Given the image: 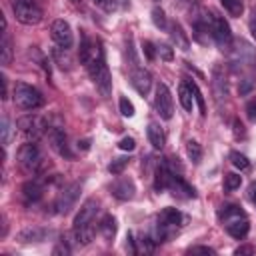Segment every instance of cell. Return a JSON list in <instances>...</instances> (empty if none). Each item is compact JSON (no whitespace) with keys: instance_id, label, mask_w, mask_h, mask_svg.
<instances>
[{"instance_id":"4fadbf2b","label":"cell","mask_w":256,"mask_h":256,"mask_svg":"<svg viewBox=\"0 0 256 256\" xmlns=\"http://www.w3.org/2000/svg\"><path fill=\"white\" fill-rule=\"evenodd\" d=\"M96 214H98V202L94 200V198H88L82 206H80V210H78V214L74 216V228H86V226H92L94 224V220H96Z\"/></svg>"},{"instance_id":"ffe728a7","label":"cell","mask_w":256,"mask_h":256,"mask_svg":"<svg viewBox=\"0 0 256 256\" xmlns=\"http://www.w3.org/2000/svg\"><path fill=\"white\" fill-rule=\"evenodd\" d=\"M42 192H44V188H42V184H40L38 180H28V182L22 186V196H24V200H26L28 204L38 202V200L42 198Z\"/></svg>"},{"instance_id":"7c38bea8","label":"cell","mask_w":256,"mask_h":256,"mask_svg":"<svg viewBox=\"0 0 256 256\" xmlns=\"http://www.w3.org/2000/svg\"><path fill=\"white\" fill-rule=\"evenodd\" d=\"M48 140H50V146H52V150H54L56 154H60V156H64V158H68V160L74 158V154H72V150H70V146H68L66 132H64L62 128H58V126L48 128Z\"/></svg>"},{"instance_id":"836d02e7","label":"cell","mask_w":256,"mask_h":256,"mask_svg":"<svg viewBox=\"0 0 256 256\" xmlns=\"http://www.w3.org/2000/svg\"><path fill=\"white\" fill-rule=\"evenodd\" d=\"M142 52H144V56H146V60H154L156 58V52H158V48L150 42V40H144L142 42Z\"/></svg>"},{"instance_id":"4316f807","label":"cell","mask_w":256,"mask_h":256,"mask_svg":"<svg viewBox=\"0 0 256 256\" xmlns=\"http://www.w3.org/2000/svg\"><path fill=\"white\" fill-rule=\"evenodd\" d=\"M128 162H130V158H126V156L112 158V162L108 164V172H110V174H122L124 168L128 166Z\"/></svg>"},{"instance_id":"7a4b0ae2","label":"cell","mask_w":256,"mask_h":256,"mask_svg":"<svg viewBox=\"0 0 256 256\" xmlns=\"http://www.w3.org/2000/svg\"><path fill=\"white\" fill-rule=\"evenodd\" d=\"M218 218L222 222V226L226 228V232L236 238V240H242L248 230H250V222H248V216L244 214V210L236 204H226L222 206V210L218 212Z\"/></svg>"},{"instance_id":"8fae6325","label":"cell","mask_w":256,"mask_h":256,"mask_svg":"<svg viewBox=\"0 0 256 256\" xmlns=\"http://www.w3.org/2000/svg\"><path fill=\"white\" fill-rule=\"evenodd\" d=\"M16 126H18V130H20L26 138H32V140H36V138L46 130L44 120L38 118V116H32V114H26V116L18 118Z\"/></svg>"},{"instance_id":"5b68a950","label":"cell","mask_w":256,"mask_h":256,"mask_svg":"<svg viewBox=\"0 0 256 256\" xmlns=\"http://www.w3.org/2000/svg\"><path fill=\"white\" fill-rule=\"evenodd\" d=\"M12 10H14V16L20 24H26V26H32V24H38L42 20V10L32 2V0H18V2H12Z\"/></svg>"},{"instance_id":"ab89813d","label":"cell","mask_w":256,"mask_h":256,"mask_svg":"<svg viewBox=\"0 0 256 256\" xmlns=\"http://www.w3.org/2000/svg\"><path fill=\"white\" fill-rule=\"evenodd\" d=\"M188 254H216L214 248H208V246H192L188 250Z\"/></svg>"},{"instance_id":"d6986e66","label":"cell","mask_w":256,"mask_h":256,"mask_svg":"<svg viewBox=\"0 0 256 256\" xmlns=\"http://www.w3.org/2000/svg\"><path fill=\"white\" fill-rule=\"evenodd\" d=\"M146 134H148V140H150V144H152L154 150H162V148H164V144H166V134H164V130H162L156 122H150V124H148Z\"/></svg>"},{"instance_id":"d590c367","label":"cell","mask_w":256,"mask_h":256,"mask_svg":"<svg viewBox=\"0 0 256 256\" xmlns=\"http://www.w3.org/2000/svg\"><path fill=\"white\" fill-rule=\"evenodd\" d=\"M0 130H2V144L6 146L10 142V122L6 116H2V128Z\"/></svg>"},{"instance_id":"7bdbcfd3","label":"cell","mask_w":256,"mask_h":256,"mask_svg":"<svg viewBox=\"0 0 256 256\" xmlns=\"http://www.w3.org/2000/svg\"><path fill=\"white\" fill-rule=\"evenodd\" d=\"M0 80H2V98H8V78L2 74Z\"/></svg>"},{"instance_id":"277c9868","label":"cell","mask_w":256,"mask_h":256,"mask_svg":"<svg viewBox=\"0 0 256 256\" xmlns=\"http://www.w3.org/2000/svg\"><path fill=\"white\" fill-rule=\"evenodd\" d=\"M12 100L22 110H36V108H40L44 104V98H42L40 90L30 86V84H26V82H16L14 84Z\"/></svg>"},{"instance_id":"8992f818","label":"cell","mask_w":256,"mask_h":256,"mask_svg":"<svg viewBox=\"0 0 256 256\" xmlns=\"http://www.w3.org/2000/svg\"><path fill=\"white\" fill-rule=\"evenodd\" d=\"M154 108H156V112L160 114V118H164V120H170L172 114H174V100H172L170 88H168L164 82H160V84L156 86Z\"/></svg>"},{"instance_id":"d6a6232c","label":"cell","mask_w":256,"mask_h":256,"mask_svg":"<svg viewBox=\"0 0 256 256\" xmlns=\"http://www.w3.org/2000/svg\"><path fill=\"white\" fill-rule=\"evenodd\" d=\"M254 86H256V80H254L252 76H248V78L240 80V84H238V94H240V96H244V94L252 92V88H254Z\"/></svg>"},{"instance_id":"ee69618b","label":"cell","mask_w":256,"mask_h":256,"mask_svg":"<svg viewBox=\"0 0 256 256\" xmlns=\"http://www.w3.org/2000/svg\"><path fill=\"white\" fill-rule=\"evenodd\" d=\"M252 252H254L252 246H240V248L234 250V254H252Z\"/></svg>"},{"instance_id":"d4e9b609","label":"cell","mask_w":256,"mask_h":256,"mask_svg":"<svg viewBox=\"0 0 256 256\" xmlns=\"http://www.w3.org/2000/svg\"><path fill=\"white\" fill-rule=\"evenodd\" d=\"M220 2H222L224 10H226L230 16H242V12H244L242 0H220Z\"/></svg>"},{"instance_id":"f546056e","label":"cell","mask_w":256,"mask_h":256,"mask_svg":"<svg viewBox=\"0 0 256 256\" xmlns=\"http://www.w3.org/2000/svg\"><path fill=\"white\" fill-rule=\"evenodd\" d=\"M152 22H154L156 28H162V30L168 26V22H166V14H164L162 8H158V6L152 8Z\"/></svg>"},{"instance_id":"5bb4252c","label":"cell","mask_w":256,"mask_h":256,"mask_svg":"<svg viewBox=\"0 0 256 256\" xmlns=\"http://www.w3.org/2000/svg\"><path fill=\"white\" fill-rule=\"evenodd\" d=\"M130 82L134 86V90L140 94V96H146L152 88V76L148 70L140 68V66H132V72H130Z\"/></svg>"},{"instance_id":"52a82bcc","label":"cell","mask_w":256,"mask_h":256,"mask_svg":"<svg viewBox=\"0 0 256 256\" xmlns=\"http://www.w3.org/2000/svg\"><path fill=\"white\" fill-rule=\"evenodd\" d=\"M16 158H18V164H20L24 170L34 172V170L38 168L40 160H42V154H40V150H38V146H36V144L26 142V144H22V146L18 148Z\"/></svg>"},{"instance_id":"1f68e13d","label":"cell","mask_w":256,"mask_h":256,"mask_svg":"<svg viewBox=\"0 0 256 256\" xmlns=\"http://www.w3.org/2000/svg\"><path fill=\"white\" fill-rule=\"evenodd\" d=\"M118 104H120V114H122V116H126V118H132V116H134V104H132L126 96H122Z\"/></svg>"},{"instance_id":"ac0fdd59","label":"cell","mask_w":256,"mask_h":256,"mask_svg":"<svg viewBox=\"0 0 256 256\" xmlns=\"http://www.w3.org/2000/svg\"><path fill=\"white\" fill-rule=\"evenodd\" d=\"M46 236H50V230L46 228H38V226H28L24 230L18 232V240L22 244H32V242H44Z\"/></svg>"},{"instance_id":"74e56055","label":"cell","mask_w":256,"mask_h":256,"mask_svg":"<svg viewBox=\"0 0 256 256\" xmlns=\"http://www.w3.org/2000/svg\"><path fill=\"white\" fill-rule=\"evenodd\" d=\"M118 148H120V150H128V152H130V150H134V148H136V142H134V138L124 136V138L118 142Z\"/></svg>"},{"instance_id":"7402d4cb","label":"cell","mask_w":256,"mask_h":256,"mask_svg":"<svg viewBox=\"0 0 256 256\" xmlns=\"http://www.w3.org/2000/svg\"><path fill=\"white\" fill-rule=\"evenodd\" d=\"M178 100H180V104H182V108L186 112H190L194 108V96H192V90H190L188 82H180V86H178Z\"/></svg>"},{"instance_id":"2e32d148","label":"cell","mask_w":256,"mask_h":256,"mask_svg":"<svg viewBox=\"0 0 256 256\" xmlns=\"http://www.w3.org/2000/svg\"><path fill=\"white\" fill-rule=\"evenodd\" d=\"M168 190L176 196H182V198H194L196 196V190L182 178V176H178L176 172H172V176H170V182H168Z\"/></svg>"},{"instance_id":"4dcf8cb0","label":"cell","mask_w":256,"mask_h":256,"mask_svg":"<svg viewBox=\"0 0 256 256\" xmlns=\"http://www.w3.org/2000/svg\"><path fill=\"white\" fill-rule=\"evenodd\" d=\"M240 184H242V176L240 174L230 172V174L224 176V188L226 190H236V188H240Z\"/></svg>"},{"instance_id":"cb8c5ba5","label":"cell","mask_w":256,"mask_h":256,"mask_svg":"<svg viewBox=\"0 0 256 256\" xmlns=\"http://www.w3.org/2000/svg\"><path fill=\"white\" fill-rule=\"evenodd\" d=\"M186 152H188V158L194 164H200V160H202V146L196 140H188L186 142Z\"/></svg>"},{"instance_id":"3957f363","label":"cell","mask_w":256,"mask_h":256,"mask_svg":"<svg viewBox=\"0 0 256 256\" xmlns=\"http://www.w3.org/2000/svg\"><path fill=\"white\" fill-rule=\"evenodd\" d=\"M182 220L184 216L178 208H172V206L164 208L156 218V242H164L166 238H170L178 230Z\"/></svg>"},{"instance_id":"9c48e42d","label":"cell","mask_w":256,"mask_h":256,"mask_svg":"<svg viewBox=\"0 0 256 256\" xmlns=\"http://www.w3.org/2000/svg\"><path fill=\"white\" fill-rule=\"evenodd\" d=\"M78 196H80V184H78V182L68 184V186L58 194V198H56V202H54L56 212H58V214H68V212L74 208Z\"/></svg>"},{"instance_id":"83f0119b","label":"cell","mask_w":256,"mask_h":256,"mask_svg":"<svg viewBox=\"0 0 256 256\" xmlns=\"http://www.w3.org/2000/svg\"><path fill=\"white\" fill-rule=\"evenodd\" d=\"M188 86H190V90H192L194 102H196V104H198V108H200V114H202V116H206V104H204V96H202L200 88H198V86H196V82H192V80H188Z\"/></svg>"},{"instance_id":"8d00e7d4","label":"cell","mask_w":256,"mask_h":256,"mask_svg":"<svg viewBox=\"0 0 256 256\" xmlns=\"http://www.w3.org/2000/svg\"><path fill=\"white\" fill-rule=\"evenodd\" d=\"M156 48H158L160 58H164V60H172V58H174V52H172V48H170L168 44H160V46H156Z\"/></svg>"},{"instance_id":"e575fe53","label":"cell","mask_w":256,"mask_h":256,"mask_svg":"<svg viewBox=\"0 0 256 256\" xmlns=\"http://www.w3.org/2000/svg\"><path fill=\"white\" fill-rule=\"evenodd\" d=\"M92 2H94L96 6H100L104 12H114V10H116V6H118V4H116V0H92Z\"/></svg>"},{"instance_id":"9a60e30c","label":"cell","mask_w":256,"mask_h":256,"mask_svg":"<svg viewBox=\"0 0 256 256\" xmlns=\"http://www.w3.org/2000/svg\"><path fill=\"white\" fill-rule=\"evenodd\" d=\"M110 192H112V196L118 198V200H132L134 194H136V184H134L132 178H126V176H124V178H118V180L112 182Z\"/></svg>"},{"instance_id":"f35d334b","label":"cell","mask_w":256,"mask_h":256,"mask_svg":"<svg viewBox=\"0 0 256 256\" xmlns=\"http://www.w3.org/2000/svg\"><path fill=\"white\" fill-rule=\"evenodd\" d=\"M246 116H248V120L256 122V98H252V100L246 104Z\"/></svg>"},{"instance_id":"484cf974","label":"cell","mask_w":256,"mask_h":256,"mask_svg":"<svg viewBox=\"0 0 256 256\" xmlns=\"http://www.w3.org/2000/svg\"><path fill=\"white\" fill-rule=\"evenodd\" d=\"M0 50H2V66H8L10 62H12V44H10V40H8V36H6V32H4V36H2V44H0Z\"/></svg>"},{"instance_id":"e0dca14e","label":"cell","mask_w":256,"mask_h":256,"mask_svg":"<svg viewBox=\"0 0 256 256\" xmlns=\"http://www.w3.org/2000/svg\"><path fill=\"white\" fill-rule=\"evenodd\" d=\"M212 90H214V98H216L218 104L222 100H226V96H228V82H226V76H224L220 66H216L212 70Z\"/></svg>"},{"instance_id":"44dd1931","label":"cell","mask_w":256,"mask_h":256,"mask_svg":"<svg viewBox=\"0 0 256 256\" xmlns=\"http://www.w3.org/2000/svg\"><path fill=\"white\" fill-rule=\"evenodd\" d=\"M98 230H100V234L106 238V242H112V240H114V236H116V230H118L116 218H114L112 214H106V216L100 220Z\"/></svg>"},{"instance_id":"60d3db41","label":"cell","mask_w":256,"mask_h":256,"mask_svg":"<svg viewBox=\"0 0 256 256\" xmlns=\"http://www.w3.org/2000/svg\"><path fill=\"white\" fill-rule=\"evenodd\" d=\"M248 30H250L252 38L256 40V8H254V10H252V14H250V20H248Z\"/></svg>"},{"instance_id":"603a6c76","label":"cell","mask_w":256,"mask_h":256,"mask_svg":"<svg viewBox=\"0 0 256 256\" xmlns=\"http://www.w3.org/2000/svg\"><path fill=\"white\" fill-rule=\"evenodd\" d=\"M172 40H174V44L176 46H180L182 50H188V46H190V40L186 38V34H184V30H182V26L180 24H172Z\"/></svg>"},{"instance_id":"ba28073f","label":"cell","mask_w":256,"mask_h":256,"mask_svg":"<svg viewBox=\"0 0 256 256\" xmlns=\"http://www.w3.org/2000/svg\"><path fill=\"white\" fill-rule=\"evenodd\" d=\"M50 36H52V40L56 42V46H60V48H72V44H74V34H72V28H70V24L66 22V20H62V18H58V20H54L52 22V26H50Z\"/></svg>"},{"instance_id":"f6af8a7d","label":"cell","mask_w":256,"mask_h":256,"mask_svg":"<svg viewBox=\"0 0 256 256\" xmlns=\"http://www.w3.org/2000/svg\"><path fill=\"white\" fill-rule=\"evenodd\" d=\"M248 198L256 204V182H252V184H250V188H248Z\"/></svg>"},{"instance_id":"6da1fadb","label":"cell","mask_w":256,"mask_h":256,"mask_svg":"<svg viewBox=\"0 0 256 256\" xmlns=\"http://www.w3.org/2000/svg\"><path fill=\"white\" fill-rule=\"evenodd\" d=\"M80 62L86 66V70H88L94 86L100 90V94L102 96H110V92H112V76H110L106 58H104L102 44L84 36L82 44H80Z\"/></svg>"},{"instance_id":"f1b7e54d","label":"cell","mask_w":256,"mask_h":256,"mask_svg":"<svg viewBox=\"0 0 256 256\" xmlns=\"http://www.w3.org/2000/svg\"><path fill=\"white\" fill-rule=\"evenodd\" d=\"M230 162L238 168V170H248L250 168V160L244 156V154H240V152H230Z\"/></svg>"},{"instance_id":"30bf717a","label":"cell","mask_w":256,"mask_h":256,"mask_svg":"<svg viewBox=\"0 0 256 256\" xmlns=\"http://www.w3.org/2000/svg\"><path fill=\"white\" fill-rule=\"evenodd\" d=\"M212 38L216 40V44L224 50V48H230L232 44V32H230V24L218 16V14H212Z\"/></svg>"},{"instance_id":"bcb514c9","label":"cell","mask_w":256,"mask_h":256,"mask_svg":"<svg viewBox=\"0 0 256 256\" xmlns=\"http://www.w3.org/2000/svg\"><path fill=\"white\" fill-rule=\"evenodd\" d=\"M12 2H18V0H12Z\"/></svg>"},{"instance_id":"b9f144b4","label":"cell","mask_w":256,"mask_h":256,"mask_svg":"<svg viewBox=\"0 0 256 256\" xmlns=\"http://www.w3.org/2000/svg\"><path fill=\"white\" fill-rule=\"evenodd\" d=\"M234 134L236 136H244L246 132H244V124L240 122V120H234Z\"/></svg>"}]
</instances>
